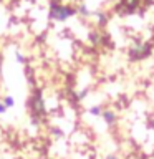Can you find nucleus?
<instances>
[{"label": "nucleus", "instance_id": "nucleus-13", "mask_svg": "<svg viewBox=\"0 0 154 159\" xmlns=\"http://www.w3.org/2000/svg\"><path fill=\"white\" fill-rule=\"evenodd\" d=\"M149 159H154V152H152V154H151V157H149Z\"/></svg>", "mask_w": 154, "mask_h": 159}, {"label": "nucleus", "instance_id": "nucleus-6", "mask_svg": "<svg viewBox=\"0 0 154 159\" xmlns=\"http://www.w3.org/2000/svg\"><path fill=\"white\" fill-rule=\"evenodd\" d=\"M103 109H104V108L101 106V104H94V106H91V108L88 109V113L91 114V116H101Z\"/></svg>", "mask_w": 154, "mask_h": 159}, {"label": "nucleus", "instance_id": "nucleus-12", "mask_svg": "<svg viewBox=\"0 0 154 159\" xmlns=\"http://www.w3.org/2000/svg\"><path fill=\"white\" fill-rule=\"evenodd\" d=\"M149 128H151L152 131H154V114L151 116V119H149Z\"/></svg>", "mask_w": 154, "mask_h": 159}, {"label": "nucleus", "instance_id": "nucleus-7", "mask_svg": "<svg viewBox=\"0 0 154 159\" xmlns=\"http://www.w3.org/2000/svg\"><path fill=\"white\" fill-rule=\"evenodd\" d=\"M2 101H3V104H5V106H7L8 109L15 106V98L12 96V94H7V96H5V98L2 99Z\"/></svg>", "mask_w": 154, "mask_h": 159}, {"label": "nucleus", "instance_id": "nucleus-9", "mask_svg": "<svg viewBox=\"0 0 154 159\" xmlns=\"http://www.w3.org/2000/svg\"><path fill=\"white\" fill-rule=\"evenodd\" d=\"M7 111H8V108L5 106V104H3V101H2V99H0V114H5Z\"/></svg>", "mask_w": 154, "mask_h": 159}, {"label": "nucleus", "instance_id": "nucleus-3", "mask_svg": "<svg viewBox=\"0 0 154 159\" xmlns=\"http://www.w3.org/2000/svg\"><path fill=\"white\" fill-rule=\"evenodd\" d=\"M149 55H151V45L149 43H136L134 47H131L129 50V58L134 60V61H141V60L147 58Z\"/></svg>", "mask_w": 154, "mask_h": 159}, {"label": "nucleus", "instance_id": "nucleus-10", "mask_svg": "<svg viewBox=\"0 0 154 159\" xmlns=\"http://www.w3.org/2000/svg\"><path fill=\"white\" fill-rule=\"evenodd\" d=\"M2 75H3V58L0 55V80H2Z\"/></svg>", "mask_w": 154, "mask_h": 159}, {"label": "nucleus", "instance_id": "nucleus-4", "mask_svg": "<svg viewBox=\"0 0 154 159\" xmlns=\"http://www.w3.org/2000/svg\"><path fill=\"white\" fill-rule=\"evenodd\" d=\"M99 118H101L103 121H104V124H106V126H109V128H113L114 124L118 123V119H119L118 113L114 111V109H111V108H104Z\"/></svg>", "mask_w": 154, "mask_h": 159}, {"label": "nucleus", "instance_id": "nucleus-5", "mask_svg": "<svg viewBox=\"0 0 154 159\" xmlns=\"http://www.w3.org/2000/svg\"><path fill=\"white\" fill-rule=\"evenodd\" d=\"M76 15H79L83 18H88V17H91V10L88 8L86 3H79L76 7Z\"/></svg>", "mask_w": 154, "mask_h": 159}, {"label": "nucleus", "instance_id": "nucleus-11", "mask_svg": "<svg viewBox=\"0 0 154 159\" xmlns=\"http://www.w3.org/2000/svg\"><path fill=\"white\" fill-rule=\"evenodd\" d=\"M104 159H121V157H119L118 154H108V156L104 157Z\"/></svg>", "mask_w": 154, "mask_h": 159}, {"label": "nucleus", "instance_id": "nucleus-8", "mask_svg": "<svg viewBox=\"0 0 154 159\" xmlns=\"http://www.w3.org/2000/svg\"><path fill=\"white\" fill-rule=\"evenodd\" d=\"M15 60H17V63H20V65H25V63H27L25 55H22L20 52H15Z\"/></svg>", "mask_w": 154, "mask_h": 159}, {"label": "nucleus", "instance_id": "nucleus-1", "mask_svg": "<svg viewBox=\"0 0 154 159\" xmlns=\"http://www.w3.org/2000/svg\"><path fill=\"white\" fill-rule=\"evenodd\" d=\"M76 15V7H71L68 3H61V2H57L53 0L50 3V8H48V17L50 20L53 22H58V23H63L66 20L73 18Z\"/></svg>", "mask_w": 154, "mask_h": 159}, {"label": "nucleus", "instance_id": "nucleus-14", "mask_svg": "<svg viewBox=\"0 0 154 159\" xmlns=\"http://www.w3.org/2000/svg\"><path fill=\"white\" fill-rule=\"evenodd\" d=\"M0 3H2V0H0Z\"/></svg>", "mask_w": 154, "mask_h": 159}, {"label": "nucleus", "instance_id": "nucleus-2", "mask_svg": "<svg viewBox=\"0 0 154 159\" xmlns=\"http://www.w3.org/2000/svg\"><path fill=\"white\" fill-rule=\"evenodd\" d=\"M30 109H32L33 118H43L47 114V103L40 91H35L33 96L30 98Z\"/></svg>", "mask_w": 154, "mask_h": 159}]
</instances>
